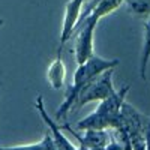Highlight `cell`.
I'll use <instances>...</instances> for the list:
<instances>
[{
    "mask_svg": "<svg viewBox=\"0 0 150 150\" xmlns=\"http://www.w3.org/2000/svg\"><path fill=\"white\" fill-rule=\"evenodd\" d=\"M119 65H120L119 59H102L99 56H92L83 65H78L74 72L72 83L66 87L63 102L60 104L59 110L56 111V122L68 119V114L72 111V107H74V102L77 99V96L95 77H98L99 74H102L108 69L117 68Z\"/></svg>",
    "mask_w": 150,
    "mask_h": 150,
    "instance_id": "cell-1",
    "label": "cell"
},
{
    "mask_svg": "<svg viewBox=\"0 0 150 150\" xmlns=\"http://www.w3.org/2000/svg\"><path fill=\"white\" fill-rule=\"evenodd\" d=\"M131 86H123L120 90H117L112 96H110L105 101H101L96 110L80 120L77 123L78 131H87V129H114L120 125V116H122V107L126 101L128 92Z\"/></svg>",
    "mask_w": 150,
    "mask_h": 150,
    "instance_id": "cell-2",
    "label": "cell"
},
{
    "mask_svg": "<svg viewBox=\"0 0 150 150\" xmlns=\"http://www.w3.org/2000/svg\"><path fill=\"white\" fill-rule=\"evenodd\" d=\"M114 69H108L102 74H99L98 77H95L89 84H87L84 89L80 92V95L77 96L72 107L74 110H80L84 105L90 104V102H101L105 101L110 96H112L117 89L114 87V81H112V77H114Z\"/></svg>",
    "mask_w": 150,
    "mask_h": 150,
    "instance_id": "cell-3",
    "label": "cell"
},
{
    "mask_svg": "<svg viewBox=\"0 0 150 150\" xmlns=\"http://www.w3.org/2000/svg\"><path fill=\"white\" fill-rule=\"evenodd\" d=\"M101 21L96 15L90 14L86 20H83L74 35L75 36V44H74V56L77 65H83L92 56H95V32L98 27V23Z\"/></svg>",
    "mask_w": 150,
    "mask_h": 150,
    "instance_id": "cell-4",
    "label": "cell"
},
{
    "mask_svg": "<svg viewBox=\"0 0 150 150\" xmlns=\"http://www.w3.org/2000/svg\"><path fill=\"white\" fill-rule=\"evenodd\" d=\"M147 120H149V116L140 112L134 105L125 101L122 107V116H120L119 126H122L128 132L132 150H146L144 129H146Z\"/></svg>",
    "mask_w": 150,
    "mask_h": 150,
    "instance_id": "cell-5",
    "label": "cell"
},
{
    "mask_svg": "<svg viewBox=\"0 0 150 150\" xmlns=\"http://www.w3.org/2000/svg\"><path fill=\"white\" fill-rule=\"evenodd\" d=\"M84 3H86V0H68V3L65 5V14H63V23H62L60 44H59V48H57V56H62L65 44L74 35Z\"/></svg>",
    "mask_w": 150,
    "mask_h": 150,
    "instance_id": "cell-6",
    "label": "cell"
},
{
    "mask_svg": "<svg viewBox=\"0 0 150 150\" xmlns=\"http://www.w3.org/2000/svg\"><path fill=\"white\" fill-rule=\"evenodd\" d=\"M35 107H36L38 112H39L41 119L44 120V123L47 125L48 129H50V135H51V138H53L56 150H80V147L74 146V143L68 140V137L63 134V129L57 125V122L50 117V114L45 110V104H44V99H42L41 95H38Z\"/></svg>",
    "mask_w": 150,
    "mask_h": 150,
    "instance_id": "cell-7",
    "label": "cell"
},
{
    "mask_svg": "<svg viewBox=\"0 0 150 150\" xmlns=\"http://www.w3.org/2000/svg\"><path fill=\"white\" fill-rule=\"evenodd\" d=\"M62 129H68L75 138H77L78 144L89 149V150H95V149H105L107 144L111 141V132L110 129H87L83 131L84 135H80L75 129L71 128V125L63 123L60 126Z\"/></svg>",
    "mask_w": 150,
    "mask_h": 150,
    "instance_id": "cell-8",
    "label": "cell"
},
{
    "mask_svg": "<svg viewBox=\"0 0 150 150\" xmlns=\"http://www.w3.org/2000/svg\"><path fill=\"white\" fill-rule=\"evenodd\" d=\"M66 80V66L62 60V56H57L47 69V81L53 90H60L65 87Z\"/></svg>",
    "mask_w": 150,
    "mask_h": 150,
    "instance_id": "cell-9",
    "label": "cell"
},
{
    "mask_svg": "<svg viewBox=\"0 0 150 150\" xmlns=\"http://www.w3.org/2000/svg\"><path fill=\"white\" fill-rule=\"evenodd\" d=\"M150 60V17L146 18L144 23V36H143V50H141V57H140V77L146 81L147 80V65Z\"/></svg>",
    "mask_w": 150,
    "mask_h": 150,
    "instance_id": "cell-10",
    "label": "cell"
},
{
    "mask_svg": "<svg viewBox=\"0 0 150 150\" xmlns=\"http://www.w3.org/2000/svg\"><path fill=\"white\" fill-rule=\"evenodd\" d=\"M0 150H56V147H54L51 135L48 132V134L44 135V138L38 143L26 144V146H15V147H0Z\"/></svg>",
    "mask_w": 150,
    "mask_h": 150,
    "instance_id": "cell-11",
    "label": "cell"
},
{
    "mask_svg": "<svg viewBox=\"0 0 150 150\" xmlns=\"http://www.w3.org/2000/svg\"><path fill=\"white\" fill-rule=\"evenodd\" d=\"M123 3H126L129 11L137 17H150V0H123Z\"/></svg>",
    "mask_w": 150,
    "mask_h": 150,
    "instance_id": "cell-12",
    "label": "cell"
},
{
    "mask_svg": "<svg viewBox=\"0 0 150 150\" xmlns=\"http://www.w3.org/2000/svg\"><path fill=\"white\" fill-rule=\"evenodd\" d=\"M144 138H146V150H150V117L147 120L146 129H144Z\"/></svg>",
    "mask_w": 150,
    "mask_h": 150,
    "instance_id": "cell-13",
    "label": "cell"
},
{
    "mask_svg": "<svg viewBox=\"0 0 150 150\" xmlns=\"http://www.w3.org/2000/svg\"><path fill=\"white\" fill-rule=\"evenodd\" d=\"M3 23H5V20H3V18H0V27L3 26Z\"/></svg>",
    "mask_w": 150,
    "mask_h": 150,
    "instance_id": "cell-14",
    "label": "cell"
},
{
    "mask_svg": "<svg viewBox=\"0 0 150 150\" xmlns=\"http://www.w3.org/2000/svg\"><path fill=\"white\" fill-rule=\"evenodd\" d=\"M80 150H89V149H86V147H83V146H80Z\"/></svg>",
    "mask_w": 150,
    "mask_h": 150,
    "instance_id": "cell-15",
    "label": "cell"
},
{
    "mask_svg": "<svg viewBox=\"0 0 150 150\" xmlns=\"http://www.w3.org/2000/svg\"><path fill=\"white\" fill-rule=\"evenodd\" d=\"M95 150H105V149H95Z\"/></svg>",
    "mask_w": 150,
    "mask_h": 150,
    "instance_id": "cell-16",
    "label": "cell"
}]
</instances>
